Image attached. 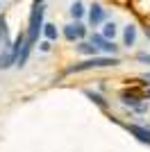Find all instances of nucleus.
<instances>
[{
  "mask_svg": "<svg viewBox=\"0 0 150 152\" xmlns=\"http://www.w3.org/2000/svg\"><path fill=\"white\" fill-rule=\"evenodd\" d=\"M118 59L116 57H91L82 64H73L66 68V73H82V70H91V68H107V66H116Z\"/></svg>",
  "mask_w": 150,
  "mask_h": 152,
  "instance_id": "f257e3e1",
  "label": "nucleus"
},
{
  "mask_svg": "<svg viewBox=\"0 0 150 152\" xmlns=\"http://www.w3.org/2000/svg\"><path fill=\"white\" fill-rule=\"evenodd\" d=\"M91 45H96L98 50L107 52V55H114V52H116V45H114V41L105 39L102 34H93V37H91Z\"/></svg>",
  "mask_w": 150,
  "mask_h": 152,
  "instance_id": "f03ea898",
  "label": "nucleus"
},
{
  "mask_svg": "<svg viewBox=\"0 0 150 152\" xmlns=\"http://www.w3.org/2000/svg\"><path fill=\"white\" fill-rule=\"evenodd\" d=\"M84 34H87V27L82 25V23H75V25H66V27H64V37L68 39V41L82 39Z\"/></svg>",
  "mask_w": 150,
  "mask_h": 152,
  "instance_id": "7ed1b4c3",
  "label": "nucleus"
},
{
  "mask_svg": "<svg viewBox=\"0 0 150 152\" xmlns=\"http://www.w3.org/2000/svg\"><path fill=\"white\" fill-rule=\"evenodd\" d=\"M127 132L134 134L141 143H150V129H146V127H139V125H127Z\"/></svg>",
  "mask_w": 150,
  "mask_h": 152,
  "instance_id": "20e7f679",
  "label": "nucleus"
},
{
  "mask_svg": "<svg viewBox=\"0 0 150 152\" xmlns=\"http://www.w3.org/2000/svg\"><path fill=\"white\" fill-rule=\"evenodd\" d=\"M102 18H105V9L100 5H93L91 7V12H89V20H91V25H98V23H102Z\"/></svg>",
  "mask_w": 150,
  "mask_h": 152,
  "instance_id": "39448f33",
  "label": "nucleus"
},
{
  "mask_svg": "<svg viewBox=\"0 0 150 152\" xmlns=\"http://www.w3.org/2000/svg\"><path fill=\"white\" fill-rule=\"evenodd\" d=\"M134 41H137V27L134 25H127L123 32V43L125 45H134Z\"/></svg>",
  "mask_w": 150,
  "mask_h": 152,
  "instance_id": "423d86ee",
  "label": "nucleus"
},
{
  "mask_svg": "<svg viewBox=\"0 0 150 152\" xmlns=\"http://www.w3.org/2000/svg\"><path fill=\"white\" fill-rule=\"evenodd\" d=\"M77 52L96 57V55H98V48H96V45H91V43H87V41H82V43H77Z\"/></svg>",
  "mask_w": 150,
  "mask_h": 152,
  "instance_id": "0eeeda50",
  "label": "nucleus"
},
{
  "mask_svg": "<svg viewBox=\"0 0 150 152\" xmlns=\"http://www.w3.org/2000/svg\"><path fill=\"white\" fill-rule=\"evenodd\" d=\"M12 64H16V59H14V55L9 50H5L2 55H0V70H5V68H9Z\"/></svg>",
  "mask_w": 150,
  "mask_h": 152,
  "instance_id": "6e6552de",
  "label": "nucleus"
},
{
  "mask_svg": "<svg viewBox=\"0 0 150 152\" xmlns=\"http://www.w3.org/2000/svg\"><path fill=\"white\" fill-rule=\"evenodd\" d=\"M41 30H43V34H46V39H48V41H55V39L59 37V34H57V27L52 25V23H46Z\"/></svg>",
  "mask_w": 150,
  "mask_h": 152,
  "instance_id": "1a4fd4ad",
  "label": "nucleus"
},
{
  "mask_svg": "<svg viewBox=\"0 0 150 152\" xmlns=\"http://www.w3.org/2000/svg\"><path fill=\"white\" fill-rule=\"evenodd\" d=\"M71 14H73V18H82L84 16V5H82L80 0H75L73 5H71Z\"/></svg>",
  "mask_w": 150,
  "mask_h": 152,
  "instance_id": "9d476101",
  "label": "nucleus"
},
{
  "mask_svg": "<svg viewBox=\"0 0 150 152\" xmlns=\"http://www.w3.org/2000/svg\"><path fill=\"white\" fill-rule=\"evenodd\" d=\"M0 39H2V43L9 45V34H7V20L5 16H0Z\"/></svg>",
  "mask_w": 150,
  "mask_h": 152,
  "instance_id": "9b49d317",
  "label": "nucleus"
},
{
  "mask_svg": "<svg viewBox=\"0 0 150 152\" xmlns=\"http://www.w3.org/2000/svg\"><path fill=\"white\" fill-rule=\"evenodd\" d=\"M87 95L91 98V100L98 104V107H102V109H107V100L102 98V95H98V93H93V91H87Z\"/></svg>",
  "mask_w": 150,
  "mask_h": 152,
  "instance_id": "f8f14e48",
  "label": "nucleus"
},
{
  "mask_svg": "<svg viewBox=\"0 0 150 152\" xmlns=\"http://www.w3.org/2000/svg\"><path fill=\"white\" fill-rule=\"evenodd\" d=\"M102 37H105V39H112V41H114V37H116V25H114V23H107L105 30H102Z\"/></svg>",
  "mask_w": 150,
  "mask_h": 152,
  "instance_id": "ddd939ff",
  "label": "nucleus"
},
{
  "mask_svg": "<svg viewBox=\"0 0 150 152\" xmlns=\"http://www.w3.org/2000/svg\"><path fill=\"white\" fill-rule=\"evenodd\" d=\"M139 61H141V64H150V55H148V52H139Z\"/></svg>",
  "mask_w": 150,
  "mask_h": 152,
  "instance_id": "4468645a",
  "label": "nucleus"
},
{
  "mask_svg": "<svg viewBox=\"0 0 150 152\" xmlns=\"http://www.w3.org/2000/svg\"><path fill=\"white\" fill-rule=\"evenodd\" d=\"M41 50H43V52L50 50V41H43V43H41Z\"/></svg>",
  "mask_w": 150,
  "mask_h": 152,
  "instance_id": "2eb2a0df",
  "label": "nucleus"
},
{
  "mask_svg": "<svg viewBox=\"0 0 150 152\" xmlns=\"http://www.w3.org/2000/svg\"><path fill=\"white\" fill-rule=\"evenodd\" d=\"M146 80H148V82H150V73H148V75H146Z\"/></svg>",
  "mask_w": 150,
  "mask_h": 152,
  "instance_id": "dca6fc26",
  "label": "nucleus"
},
{
  "mask_svg": "<svg viewBox=\"0 0 150 152\" xmlns=\"http://www.w3.org/2000/svg\"><path fill=\"white\" fill-rule=\"evenodd\" d=\"M146 34H148V39H150V30H148V32H146Z\"/></svg>",
  "mask_w": 150,
  "mask_h": 152,
  "instance_id": "f3484780",
  "label": "nucleus"
}]
</instances>
